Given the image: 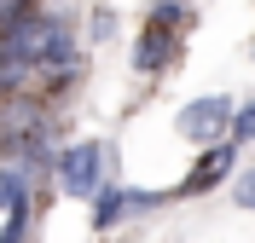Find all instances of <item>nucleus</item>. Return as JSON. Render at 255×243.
<instances>
[{
  "label": "nucleus",
  "instance_id": "f257e3e1",
  "mask_svg": "<svg viewBox=\"0 0 255 243\" xmlns=\"http://www.w3.org/2000/svg\"><path fill=\"white\" fill-rule=\"evenodd\" d=\"M0 58L23 64L29 76H35V70L47 76V70H58V64H76V35H70V23H64L58 12L23 6L17 17L0 23Z\"/></svg>",
  "mask_w": 255,
  "mask_h": 243
},
{
  "label": "nucleus",
  "instance_id": "f03ea898",
  "mask_svg": "<svg viewBox=\"0 0 255 243\" xmlns=\"http://www.w3.org/2000/svg\"><path fill=\"white\" fill-rule=\"evenodd\" d=\"M105 162H111V145H99V139H76V145H64V151H58L52 179H58V191H64V197L93 203L99 185H105Z\"/></svg>",
  "mask_w": 255,
  "mask_h": 243
},
{
  "label": "nucleus",
  "instance_id": "7ed1b4c3",
  "mask_svg": "<svg viewBox=\"0 0 255 243\" xmlns=\"http://www.w3.org/2000/svg\"><path fill=\"white\" fill-rule=\"evenodd\" d=\"M232 110H238V104H232L226 93H203V98H191L186 110L174 116V128H180V139H191V145L209 151V145H221V139H226Z\"/></svg>",
  "mask_w": 255,
  "mask_h": 243
},
{
  "label": "nucleus",
  "instance_id": "20e7f679",
  "mask_svg": "<svg viewBox=\"0 0 255 243\" xmlns=\"http://www.w3.org/2000/svg\"><path fill=\"white\" fill-rule=\"evenodd\" d=\"M232 162H238V145L232 139H221V145H209L203 157H197V168H191L186 179H180V197H197V191H215L226 174H232Z\"/></svg>",
  "mask_w": 255,
  "mask_h": 243
},
{
  "label": "nucleus",
  "instance_id": "39448f33",
  "mask_svg": "<svg viewBox=\"0 0 255 243\" xmlns=\"http://www.w3.org/2000/svg\"><path fill=\"white\" fill-rule=\"evenodd\" d=\"M174 52H180L174 35H162V29H139V41H133V70H139V76H162V70L174 64Z\"/></svg>",
  "mask_w": 255,
  "mask_h": 243
},
{
  "label": "nucleus",
  "instance_id": "423d86ee",
  "mask_svg": "<svg viewBox=\"0 0 255 243\" xmlns=\"http://www.w3.org/2000/svg\"><path fill=\"white\" fill-rule=\"evenodd\" d=\"M0 209H6V214H29V209H35L29 179L17 174V168H6V162H0Z\"/></svg>",
  "mask_w": 255,
  "mask_h": 243
},
{
  "label": "nucleus",
  "instance_id": "0eeeda50",
  "mask_svg": "<svg viewBox=\"0 0 255 243\" xmlns=\"http://www.w3.org/2000/svg\"><path fill=\"white\" fill-rule=\"evenodd\" d=\"M186 23H191V6H186V0H157L145 29H162V35H174V41H180V29H186Z\"/></svg>",
  "mask_w": 255,
  "mask_h": 243
},
{
  "label": "nucleus",
  "instance_id": "6e6552de",
  "mask_svg": "<svg viewBox=\"0 0 255 243\" xmlns=\"http://www.w3.org/2000/svg\"><path fill=\"white\" fill-rule=\"evenodd\" d=\"M116 220H128L122 185H99V197H93V226H99V232H111Z\"/></svg>",
  "mask_w": 255,
  "mask_h": 243
},
{
  "label": "nucleus",
  "instance_id": "1a4fd4ad",
  "mask_svg": "<svg viewBox=\"0 0 255 243\" xmlns=\"http://www.w3.org/2000/svg\"><path fill=\"white\" fill-rule=\"evenodd\" d=\"M226 139H232V145H250V139H255V98L232 110V128H226Z\"/></svg>",
  "mask_w": 255,
  "mask_h": 243
},
{
  "label": "nucleus",
  "instance_id": "9d476101",
  "mask_svg": "<svg viewBox=\"0 0 255 243\" xmlns=\"http://www.w3.org/2000/svg\"><path fill=\"white\" fill-rule=\"evenodd\" d=\"M122 203H128V214H145V209H157V203H162V191H133V185H128Z\"/></svg>",
  "mask_w": 255,
  "mask_h": 243
},
{
  "label": "nucleus",
  "instance_id": "9b49d317",
  "mask_svg": "<svg viewBox=\"0 0 255 243\" xmlns=\"http://www.w3.org/2000/svg\"><path fill=\"white\" fill-rule=\"evenodd\" d=\"M232 197H238V209H250V214H255V168H244V174H238Z\"/></svg>",
  "mask_w": 255,
  "mask_h": 243
},
{
  "label": "nucleus",
  "instance_id": "f8f14e48",
  "mask_svg": "<svg viewBox=\"0 0 255 243\" xmlns=\"http://www.w3.org/2000/svg\"><path fill=\"white\" fill-rule=\"evenodd\" d=\"M23 232H29V214H6V232H0V243H23Z\"/></svg>",
  "mask_w": 255,
  "mask_h": 243
},
{
  "label": "nucleus",
  "instance_id": "ddd939ff",
  "mask_svg": "<svg viewBox=\"0 0 255 243\" xmlns=\"http://www.w3.org/2000/svg\"><path fill=\"white\" fill-rule=\"evenodd\" d=\"M23 6H35V0H0V23H6V17H17Z\"/></svg>",
  "mask_w": 255,
  "mask_h": 243
}]
</instances>
